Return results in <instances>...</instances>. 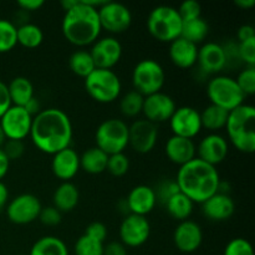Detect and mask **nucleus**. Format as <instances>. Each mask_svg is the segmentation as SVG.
I'll return each mask as SVG.
<instances>
[{"mask_svg":"<svg viewBox=\"0 0 255 255\" xmlns=\"http://www.w3.org/2000/svg\"><path fill=\"white\" fill-rule=\"evenodd\" d=\"M30 139L42 153L54 156L71 147L74 128L66 112L60 109L41 110L32 117Z\"/></svg>","mask_w":255,"mask_h":255,"instance_id":"f257e3e1","label":"nucleus"},{"mask_svg":"<svg viewBox=\"0 0 255 255\" xmlns=\"http://www.w3.org/2000/svg\"><path fill=\"white\" fill-rule=\"evenodd\" d=\"M174 181L179 192L188 197L193 203L202 204L218 193L221 176L216 167L196 157L179 167Z\"/></svg>","mask_w":255,"mask_h":255,"instance_id":"f03ea898","label":"nucleus"},{"mask_svg":"<svg viewBox=\"0 0 255 255\" xmlns=\"http://www.w3.org/2000/svg\"><path fill=\"white\" fill-rule=\"evenodd\" d=\"M61 31L65 39L75 46L94 44L102 31L97 9L87 5L85 0H77L74 7L65 11Z\"/></svg>","mask_w":255,"mask_h":255,"instance_id":"7ed1b4c3","label":"nucleus"},{"mask_svg":"<svg viewBox=\"0 0 255 255\" xmlns=\"http://www.w3.org/2000/svg\"><path fill=\"white\" fill-rule=\"evenodd\" d=\"M227 139L242 153L255 151V109L243 104L229 112L226 125Z\"/></svg>","mask_w":255,"mask_h":255,"instance_id":"20e7f679","label":"nucleus"},{"mask_svg":"<svg viewBox=\"0 0 255 255\" xmlns=\"http://www.w3.org/2000/svg\"><path fill=\"white\" fill-rule=\"evenodd\" d=\"M147 30L152 37L161 42H169L181 36L182 21L176 7L159 5L153 7L147 17Z\"/></svg>","mask_w":255,"mask_h":255,"instance_id":"39448f33","label":"nucleus"},{"mask_svg":"<svg viewBox=\"0 0 255 255\" xmlns=\"http://www.w3.org/2000/svg\"><path fill=\"white\" fill-rule=\"evenodd\" d=\"M85 90L96 102L111 104L121 95L122 84L114 70L95 69L85 79Z\"/></svg>","mask_w":255,"mask_h":255,"instance_id":"423d86ee","label":"nucleus"},{"mask_svg":"<svg viewBox=\"0 0 255 255\" xmlns=\"http://www.w3.org/2000/svg\"><path fill=\"white\" fill-rule=\"evenodd\" d=\"M207 96L211 105L231 112L244 104L246 96L237 85L236 79L226 75H216L207 84Z\"/></svg>","mask_w":255,"mask_h":255,"instance_id":"0eeeda50","label":"nucleus"},{"mask_svg":"<svg viewBox=\"0 0 255 255\" xmlns=\"http://www.w3.org/2000/svg\"><path fill=\"white\" fill-rule=\"evenodd\" d=\"M95 141L97 148L109 156L122 153L128 147V125L124 120H105L97 127Z\"/></svg>","mask_w":255,"mask_h":255,"instance_id":"6e6552de","label":"nucleus"},{"mask_svg":"<svg viewBox=\"0 0 255 255\" xmlns=\"http://www.w3.org/2000/svg\"><path fill=\"white\" fill-rule=\"evenodd\" d=\"M166 84V72L158 61L153 59H143L137 62L132 71V85L134 91L142 96L161 92Z\"/></svg>","mask_w":255,"mask_h":255,"instance_id":"1a4fd4ad","label":"nucleus"},{"mask_svg":"<svg viewBox=\"0 0 255 255\" xmlns=\"http://www.w3.org/2000/svg\"><path fill=\"white\" fill-rule=\"evenodd\" d=\"M101 29L110 34H121L128 30L132 24V12L122 2L107 0L101 7L97 9Z\"/></svg>","mask_w":255,"mask_h":255,"instance_id":"9d476101","label":"nucleus"},{"mask_svg":"<svg viewBox=\"0 0 255 255\" xmlns=\"http://www.w3.org/2000/svg\"><path fill=\"white\" fill-rule=\"evenodd\" d=\"M41 208V202L36 196L22 193L12 198L6 204V216L11 223L25 226L39 218Z\"/></svg>","mask_w":255,"mask_h":255,"instance_id":"9b49d317","label":"nucleus"},{"mask_svg":"<svg viewBox=\"0 0 255 255\" xmlns=\"http://www.w3.org/2000/svg\"><path fill=\"white\" fill-rule=\"evenodd\" d=\"M32 117L24 107L10 106L0 117V126L6 139L22 141L29 137L32 125Z\"/></svg>","mask_w":255,"mask_h":255,"instance_id":"f8f14e48","label":"nucleus"},{"mask_svg":"<svg viewBox=\"0 0 255 255\" xmlns=\"http://www.w3.org/2000/svg\"><path fill=\"white\" fill-rule=\"evenodd\" d=\"M168 122L173 136L194 139L202 131L201 112L191 106L177 107Z\"/></svg>","mask_w":255,"mask_h":255,"instance_id":"ddd939ff","label":"nucleus"},{"mask_svg":"<svg viewBox=\"0 0 255 255\" xmlns=\"http://www.w3.org/2000/svg\"><path fill=\"white\" fill-rule=\"evenodd\" d=\"M120 239L126 248H138L148 241L151 224L146 217L128 214L120 226Z\"/></svg>","mask_w":255,"mask_h":255,"instance_id":"4468645a","label":"nucleus"},{"mask_svg":"<svg viewBox=\"0 0 255 255\" xmlns=\"http://www.w3.org/2000/svg\"><path fill=\"white\" fill-rule=\"evenodd\" d=\"M158 139L157 125L147 120H136L128 126V146L137 153L146 154L153 151Z\"/></svg>","mask_w":255,"mask_h":255,"instance_id":"2eb2a0df","label":"nucleus"},{"mask_svg":"<svg viewBox=\"0 0 255 255\" xmlns=\"http://www.w3.org/2000/svg\"><path fill=\"white\" fill-rule=\"evenodd\" d=\"M96 69L112 70L122 57V45L116 37H99L90 50Z\"/></svg>","mask_w":255,"mask_h":255,"instance_id":"dca6fc26","label":"nucleus"},{"mask_svg":"<svg viewBox=\"0 0 255 255\" xmlns=\"http://www.w3.org/2000/svg\"><path fill=\"white\" fill-rule=\"evenodd\" d=\"M176 109V101L161 91L144 97L142 114L144 115V120L157 125L169 121Z\"/></svg>","mask_w":255,"mask_h":255,"instance_id":"f3484780","label":"nucleus"},{"mask_svg":"<svg viewBox=\"0 0 255 255\" xmlns=\"http://www.w3.org/2000/svg\"><path fill=\"white\" fill-rule=\"evenodd\" d=\"M197 146V158L216 167L227 158L229 153V142L219 133H208Z\"/></svg>","mask_w":255,"mask_h":255,"instance_id":"a211bd4d","label":"nucleus"},{"mask_svg":"<svg viewBox=\"0 0 255 255\" xmlns=\"http://www.w3.org/2000/svg\"><path fill=\"white\" fill-rule=\"evenodd\" d=\"M173 242L176 248L182 253H194L203 243V231L201 226L193 221L179 222L173 233Z\"/></svg>","mask_w":255,"mask_h":255,"instance_id":"6ab92c4d","label":"nucleus"},{"mask_svg":"<svg viewBox=\"0 0 255 255\" xmlns=\"http://www.w3.org/2000/svg\"><path fill=\"white\" fill-rule=\"evenodd\" d=\"M197 64L204 74L214 75V76L219 74L228 65L223 45L217 42H206L198 47Z\"/></svg>","mask_w":255,"mask_h":255,"instance_id":"aec40b11","label":"nucleus"},{"mask_svg":"<svg viewBox=\"0 0 255 255\" xmlns=\"http://www.w3.org/2000/svg\"><path fill=\"white\" fill-rule=\"evenodd\" d=\"M80 169V154L72 147H67L52 156L51 171L61 182L71 181Z\"/></svg>","mask_w":255,"mask_h":255,"instance_id":"412c9836","label":"nucleus"},{"mask_svg":"<svg viewBox=\"0 0 255 255\" xmlns=\"http://www.w3.org/2000/svg\"><path fill=\"white\" fill-rule=\"evenodd\" d=\"M156 203L157 198L154 188L146 184L133 187L126 198V207L129 214H136V216L146 217L153 211Z\"/></svg>","mask_w":255,"mask_h":255,"instance_id":"4be33fe9","label":"nucleus"},{"mask_svg":"<svg viewBox=\"0 0 255 255\" xmlns=\"http://www.w3.org/2000/svg\"><path fill=\"white\" fill-rule=\"evenodd\" d=\"M166 156L172 163L177 166H183L197 157V146L193 139L172 134L164 146Z\"/></svg>","mask_w":255,"mask_h":255,"instance_id":"5701e85b","label":"nucleus"},{"mask_svg":"<svg viewBox=\"0 0 255 255\" xmlns=\"http://www.w3.org/2000/svg\"><path fill=\"white\" fill-rule=\"evenodd\" d=\"M202 212L212 222L228 221L236 212V203L229 194L216 193L202 203Z\"/></svg>","mask_w":255,"mask_h":255,"instance_id":"b1692460","label":"nucleus"},{"mask_svg":"<svg viewBox=\"0 0 255 255\" xmlns=\"http://www.w3.org/2000/svg\"><path fill=\"white\" fill-rule=\"evenodd\" d=\"M168 55L172 64L176 65L177 67L191 69L197 64L198 45L179 36L169 44Z\"/></svg>","mask_w":255,"mask_h":255,"instance_id":"393cba45","label":"nucleus"},{"mask_svg":"<svg viewBox=\"0 0 255 255\" xmlns=\"http://www.w3.org/2000/svg\"><path fill=\"white\" fill-rule=\"evenodd\" d=\"M80 201V192L71 182H62L54 192L52 202L54 207L61 213H69L74 211Z\"/></svg>","mask_w":255,"mask_h":255,"instance_id":"a878e982","label":"nucleus"},{"mask_svg":"<svg viewBox=\"0 0 255 255\" xmlns=\"http://www.w3.org/2000/svg\"><path fill=\"white\" fill-rule=\"evenodd\" d=\"M7 91L12 106L25 107L35 97L34 85L24 76L14 77L7 84Z\"/></svg>","mask_w":255,"mask_h":255,"instance_id":"bb28decb","label":"nucleus"},{"mask_svg":"<svg viewBox=\"0 0 255 255\" xmlns=\"http://www.w3.org/2000/svg\"><path fill=\"white\" fill-rule=\"evenodd\" d=\"M109 154L100 148L90 147L80 156V168L89 174H100L106 171Z\"/></svg>","mask_w":255,"mask_h":255,"instance_id":"cd10ccee","label":"nucleus"},{"mask_svg":"<svg viewBox=\"0 0 255 255\" xmlns=\"http://www.w3.org/2000/svg\"><path fill=\"white\" fill-rule=\"evenodd\" d=\"M164 207H166V211L168 212L172 218L178 222H183L191 217L194 208V203L188 197L184 196L182 192H177L164 202Z\"/></svg>","mask_w":255,"mask_h":255,"instance_id":"c85d7f7f","label":"nucleus"},{"mask_svg":"<svg viewBox=\"0 0 255 255\" xmlns=\"http://www.w3.org/2000/svg\"><path fill=\"white\" fill-rule=\"evenodd\" d=\"M229 112L214 105H209L201 112L202 128L208 129L211 133H218V131L226 128Z\"/></svg>","mask_w":255,"mask_h":255,"instance_id":"c756f323","label":"nucleus"},{"mask_svg":"<svg viewBox=\"0 0 255 255\" xmlns=\"http://www.w3.org/2000/svg\"><path fill=\"white\" fill-rule=\"evenodd\" d=\"M29 255H69V249L62 239L45 236L32 244Z\"/></svg>","mask_w":255,"mask_h":255,"instance_id":"7c9ffc66","label":"nucleus"},{"mask_svg":"<svg viewBox=\"0 0 255 255\" xmlns=\"http://www.w3.org/2000/svg\"><path fill=\"white\" fill-rule=\"evenodd\" d=\"M16 39L17 44L25 49H36L44 41V32L36 24L26 22L17 26Z\"/></svg>","mask_w":255,"mask_h":255,"instance_id":"2f4dec72","label":"nucleus"},{"mask_svg":"<svg viewBox=\"0 0 255 255\" xmlns=\"http://www.w3.org/2000/svg\"><path fill=\"white\" fill-rule=\"evenodd\" d=\"M69 66L76 76L82 77V79H86L96 69L91 54L86 50H77L72 52L69 59Z\"/></svg>","mask_w":255,"mask_h":255,"instance_id":"473e14b6","label":"nucleus"},{"mask_svg":"<svg viewBox=\"0 0 255 255\" xmlns=\"http://www.w3.org/2000/svg\"><path fill=\"white\" fill-rule=\"evenodd\" d=\"M208 32H209L208 22L201 16L198 17V19L183 22V26H182V31H181V37L193 42V44L198 45L206 40V37L208 36Z\"/></svg>","mask_w":255,"mask_h":255,"instance_id":"72a5a7b5","label":"nucleus"},{"mask_svg":"<svg viewBox=\"0 0 255 255\" xmlns=\"http://www.w3.org/2000/svg\"><path fill=\"white\" fill-rule=\"evenodd\" d=\"M143 100L144 96H142L139 92L134 91V90L128 91L120 100V110H121V114L126 117L138 116L139 114H142Z\"/></svg>","mask_w":255,"mask_h":255,"instance_id":"f704fd0d","label":"nucleus"},{"mask_svg":"<svg viewBox=\"0 0 255 255\" xmlns=\"http://www.w3.org/2000/svg\"><path fill=\"white\" fill-rule=\"evenodd\" d=\"M16 30L14 22L6 19H0V54H5L17 45Z\"/></svg>","mask_w":255,"mask_h":255,"instance_id":"c9c22d12","label":"nucleus"},{"mask_svg":"<svg viewBox=\"0 0 255 255\" xmlns=\"http://www.w3.org/2000/svg\"><path fill=\"white\" fill-rule=\"evenodd\" d=\"M105 243L89 238L87 236H81L76 241L74 247L75 255H104Z\"/></svg>","mask_w":255,"mask_h":255,"instance_id":"e433bc0d","label":"nucleus"},{"mask_svg":"<svg viewBox=\"0 0 255 255\" xmlns=\"http://www.w3.org/2000/svg\"><path fill=\"white\" fill-rule=\"evenodd\" d=\"M237 85L244 96H252L255 94V66H246L238 74L236 79Z\"/></svg>","mask_w":255,"mask_h":255,"instance_id":"4c0bfd02","label":"nucleus"},{"mask_svg":"<svg viewBox=\"0 0 255 255\" xmlns=\"http://www.w3.org/2000/svg\"><path fill=\"white\" fill-rule=\"evenodd\" d=\"M129 169V159L126 154L116 153L109 156L107 159V167L106 171L114 177H122L128 172Z\"/></svg>","mask_w":255,"mask_h":255,"instance_id":"58836bf2","label":"nucleus"},{"mask_svg":"<svg viewBox=\"0 0 255 255\" xmlns=\"http://www.w3.org/2000/svg\"><path fill=\"white\" fill-rule=\"evenodd\" d=\"M223 255H254V249L248 239L234 238L228 242Z\"/></svg>","mask_w":255,"mask_h":255,"instance_id":"ea45409f","label":"nucleus"},{"mask_svg":"<svg viewBox=\"0 0 255 255\" xmlns=\"http://www.w3.org/2000/svg\"><path fill=\"white\" fill-rule=\"evenodd\" d=\"M177 11H178L179 16H181L182 21L186 22L201 17L202 7L201 4L196 1V0H186V1H183L179 5Z\"/></svg>","mask_w":255,"mask_h":255,"instance_id":"a19ab883","label":"nucleus"},{"mask_svg":"<svg viewBox=\"0 0 255 255\" xmlns=\"http://www.w3.org/2000/svg\"><path fill=\"white\" fill-rule=\"evenodd\" d=\"M238 56L246 66H255V39L247 40V41L238 42Z\"/></svg>","mask_w":255,"mask_h":255,"instance_id":"79ce46f5","label":"nucleus"},{"mask_svg":"<svg viewBox=\"0 0 255 255\" xmlns=\"http://www.w3.org/2000/svg\"><path fill=\"white\" fill-rule=\"evenodd\" d=\"M39 219L44 226L47 227H55L59 226L61 223L62 219V213L60 211H57L54 206L50 207H42L41 211H40Z\"/></svg>","mask_w":255,"mask_h":255,"instance_id":"37998d69","label":"nucleus"},{"mask_svg":"<svg viewBox=\"0 0 255 255\" xmlns=\"http://www.w3.org/2000/svg\"><path fill=\"white\" fill-rule=\"evenodd\" d=\"M2 151L6 154L9 161L19 159L24 154L25 146L22 141H16V139H6L2 146Z\"/></svg>","mask_w":255,"mask_h":255,"instance_id":"c03bdc74","label":"nucleus"},{"mask_svg":"<svg viewBox=\"0 0 255 255\" xmlns=\"http://www.w3.org/2000/svg\"><path fill=\"white\" fill-rule=\"evenodd\" d=\"M85 236H87L89 238L95 239L97 242H101L105 243L107 238V228L104 223L101 222H92L85 229Z\"/></svg>","mask_w":255,"mask_h":255,"instance_id":"a18cd8bd","label":"nucleus"},{"mask_svg":"<svg viewBox=\"0 0 255 255\" xmlns=\"http://www.w3.org/2000/svg\"><path fill=\"white\" fill-rule=\"evenodd\" d=\"M177 192H179V189H178V186H177L176 181L163 182V183H161L156 189H154L157 202L161 201L163 204L169 197L173 196V194L177 193Z\"/></svg>","mask_w":255,"mask_h":255,"instance_id":"49530a36","label":"nucleus"},{"mask_svg":"<svg viewBox=\"0 0 255 255\" xmlns=\"http://www.w3.org/2000/svg\"><path fill=\"white\" fill-rule=\"evenodd\" d=\"M11 106V101L7 91V85L0 80V117L6 112V110Z\"/></svg>","mask_w":255,"mask_h":255,"instance_id":"de8ad7c7","label":"nucleus"},{"mask_svg":"<svg viewBox=\"0 0 255 255\" xmlns=\"http://www.w3.org/2000/svg\"><path fill=\"white\" fill-rule=\"evenodd\" d=\"M104 255H127V248L121 242H110L104 247Z\"/></svg>","mask_w":255,"mask_h":255,"instance_id":"09e8293b","label":"nucleus"},{"mask_svg":"<svg viewBox=\"0 0 255 255\" xmlns=\"http://www.w3.org/2000/svg\"><path fill=\"white\" fill-rule=\"evenodd\" d=\"M44 0H19L17 6L24 11H36L40 7L44 6Z\"/></svg>","mask_w":255,"mask_h":255,"instance_id":"8fccbe9b","label":"nucleus"},{"mask_svg":"<svg viewBox=\"0 0 255 255\" xmlns=\"http://www.w3.org/2000/svg\"><path fill=\"white\" fill-rule=\"evenodd\" d=\"M237 37H238L239 42L247 41V40L255 39V29L252 25L246 24L242 25L238 29V32H237Z\"/></svg>","mask_w":255,"mask_h":255,"instance_id":"3c124183","label":"nucleus"},{"mask_svg":"<svg viewBox=\"0 0 255 255\" xmlns=\"http://www.w3.org/2000/svg\"><path fill=\"white\" fill-rule=\"evenodd\" d=\"M10 167V161L6 157V154L4 153L2 148H0V181L6 176L7 171H9Z\"/></svg>","mask_w":255,"mask_h":255,"instance_id":"603ef678","label":"nucleus"},{"mask_svg":"<svg viewBox=\"0 0 255 255\" xmlns=\"http://www.w3.org/2000/svg\"><path fill=\"white\" fill-rule=\"evenodd\" d=\"M9 203V191L4 182L0 181V211Z\"/></svg>","mask_w":255,"mask_h":255,"instance_id":"864d4df0","label":"nucleus"},{"mask_svg":"<svg viewBox=\"0 0 255 255\" xmlns=\"http://www.w3.org/2000/svg\"><path fill=\"white\" fill-rule=\"evenodd\" d=\"M234 5H237L241 9H252V7L255 5V0H236L234 1Z\"/></svg>","mask_w":255,"mask_h":255,"instance_id":"5fc2aeb1","label":"nucleus"},{"mask_svg":"<svg viewBox=\"0 0 255 255\" xmlns=\"http://www.w3.org/2000/svg\"><path fill=\"white\" fill-rule=\"evenodd\" d=\"M76 2L77 0H61L60 4H61L62 9H64L65 11H67V10H70L71 7H74L75 5H76Z\"/></svg>","mask_w":255,"mask_h":255,"instance_id":"6e6d98bb","label":"nucleus"},{"mask_svg":"<svg viewBox=\"0 0 255 255\" xmlns=\"http://www.w3.org/2000/svg\"><path fill=\"white\" fill-rule=\"evenodd\" d=\"M5 141H6V137H5L4 132H2L1 126H0V148H2V146H4Z\"/></svg>","mask_w":255,"mask_h":255,"instance_id":"4d7b16f0","label":"nucleus"}]
</instances>
